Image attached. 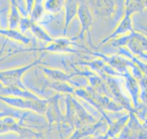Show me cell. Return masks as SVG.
Returning a JSON list of instances; mask_svg holds the SVG:
<instances>
[{"label":"cell","instance_id":"1","mask_svg":"<svg viewBox=\"0 0 147 139\" xmlns=\"http://www.w3.org/2000/svg\"><path fill=\"white\" fill-rule=\"evenodd\" d=\"M77 17L79 20L80 24V32L78 35L71 38L75 41L79 39H82L84 38V34L87 33L88 43H89L90 45H92L90 31L92 24V16L88 6L85 4L79 5Z\"/></svg>","mask_w":147,"mask_h":139},{"label":"cell","instance_id":"2","mask_svg":"<svg viewBox=\"0 0 147 139\" xmlns=\"http://www.w3.org/2000/svg\"><path fill=\"white\" fill-rule=\"evenodd\" d=\"M88 7L95 15L109 17L115 11V2L114 0H90Z\"/></svg>","mask_w":147,"mask_h":139},{"label":"cell","instance_id":"3","mask_svg":"<svg viewBox=\"0 0 147 139\" xmlns=\"http://www.w3.org/2000/svg\"><path fill=\"white\" fill-rule=\"evenodd\" d=\"M131 17V15H130V14L127 13H125L124 16L121 20V21L116 26L115 29L111 34H110L107 37L101 40L98 47L107 43L108 41L115 38L118 36H121L127 32H131L134 30L133 29Z\"/></svg>","mask_w":147,"mask_h":139},{"label":"cell","instance_id":"4","mask_svg":"<svg viewBox=\"0 0 147 139\" xmlns=\"http://www.w3.org/2000/svg\"><path fill=\"white\" fill-rule=\"evenodd\" d=\"M79 5L76 0H65L63 8L64 9V22L63 29V35L64 36L69 25L73 19L77 16Z\"/></svg>","mask_w":147,"mask_h":139},{"label":"cell","instance_id":"5","mask_svg":"<svg viewBox=\"0 0 147 139\" xmlns=\"http://www.w3.org/2000/svg\"><path fill=\"white\" fill-rule=\"evenodd\" d=\"M0 34L5 36L13 40L28 44L30 42V39L25 36L23 33L16 29H2L0 28Z\"/></svg>","mask_w":147,"mask_h":139},{"label":"cell","instance_id":"6","mask_svg":"<svg viewBox=\"0 0 147 139\" xmlns=\"http://www.w3.org/2000/svg\"><path fill=\"white\" fill-rule=\"evenodd\" d=\"M29 29L38 40L50 43L55 40L37 22H32Z\"/></svg>","mask_w":147,"mask_h":139},{"label":"cell","instance_id":"7","mask_svg":"<svg viewBox=\"0 0 147 139\" xmlns=\"http://www.w3.org/2000/svg\"><path fill=\"white\" fill-rule=\"evenodd\" d=\"M11 7L9 17V28L17 29L18 26L21 16L19 11V6L16 0H10Z\"/></svg>","mask_w":147,"mask_h":139},{"label":"cell","instance_id":"8","mask_svg":"<svg viewBox=\"0 0 147 139\" xmlns=\"http://www.w3.org/2000/svg\"><path fill=\"white\" fill-rule=\"evenodd\" d=\"M43 0H34L32 11L29 17L32 21L37 22L39 21L44 14Z\"/></svg>","mask_w":147,"mask_h":139},{"label":"cell","instance_id":"9","mask_svg":"<svg viewBox=\"0 0 147 139\" xmlns=\"http://www.w3.org/2000/svg\"><path fill=\"white\" fill-rule=\"evenodd\" d=\"M65 0H45L44 2V10L47 13L56 14L63 8Z\"/></svg>","mask_w":147,"mask_h":139},{"label":"cell","instance_id":"10","mask_svg":"<svg viewBox=\"0 0 147 139\" xmlns=\"http://www.w3.org/2000/svg\"><path fill=\"white\" fill-rule=\"evenodd\" d=\"M32 22L33 21H32L30 17L28 16L21 17L18 26L19 28V31L24 34L28 29H30Z\"/></svg>","mask_w":147,"mask_h":139},{"label":"cell","instance_id":"11","mask_svg":"<svg viewBox=\"0 0 147 139\" xmlns=\"http://www.w3.org/2000/svg\"><path fill=\"white\" fill-rule=\"evenodd\" d=\"M33 1L34 0H25V4H26V12L28 15L29 16L30 12L32 9L33 5Z\"/></svg>","mask_w":147,"mask_h":139}]
</instances>
